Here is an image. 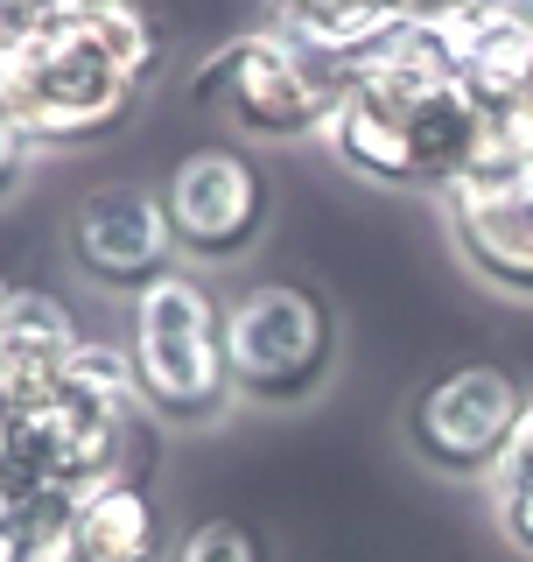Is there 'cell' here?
Returning <instances> with one entry per match:
<instances>
[{"label":"cell","instance_id":"d6986e66","mask_svg":"<svg viewBox=\"0 0 533 562\" xmlns=\"http://www.w3.org/2000/svg\"><path fill=\"white\" fill-rule=\"evenodd\" d=\"M105 0H22V14H14V35H35V29H70V22H92ZM8 35V43H14ZM0 43V49H8Z\"/></svg>","mask_w":533,"mask_h":562},{"label":"cell","instance_id":"7c38bea8","mask_svg":"<svg viewBox=\"0 0 533 562\" xmlns=\"http://www.w3.org/2000/svg\"><path fill=\"white\" fill-rule=\"evenodd\" d=\"M415 22L394 0H274V29L288 35L309 64H324L337 85L351 70H365L394 35Z\"/></svg>","mask_w":533,"mask_h":562},{"label":"cell","instance_id":"ffe728a7","mask_svg":"<svg viewBox=\"0 0 533 562\" xmlns=\"http://www.w3.org/2000/svg\"><path fill=\"white\" fill-rule=\"evenodd\" d=\"M512 479H533V394H526L520 422H512V443L499 457V471H491V485H512Z\"/></svg>","mask_w":533,"mask_h":562},{"label":"cell","instance_id":"7a4b0ae2","mask_svg":"<svg viewBox=\"0 0 533 562\" xmlns=\"http://www.w3.org/2000/svg\"><path fill=\"white\" fill-rule=\"evenodd\" d=\"M162 78V29L148 0H105L92 22L35 29L0 49V92L35 148H99L148 105Z\"/></svg>","mask_w":533,"mask_h":562},{"label":"cell","instance_id":"ac0fdd59","mask_svg":"<svg viewBox=\"0 0 533 562\" xmlns=\"http://www.w3.org/2000/svg\"><path fill=\"white\" fill-rule=\"evenodd\" d=\"M491 514H499V535H506V549L533 562V479L491 485Z\"/></svg>","mask_w":533,"mask_h":562},{"label":"cell","instance_id":"5b68a950","mask_svg":"<svg viewBox=\"0 0 533 562\" xmlns=\"http://www.w3.org/2000/svg\"><path fill=\"white\" fill-rule=\"evenodd\" d=\"M190 99L204 113H225V127L239 140H309L330 120L337 78L302 57L274 22H260L204 49L190 70Z\"/></svg>","mask_w":533,"mask_h":562},{"label":"cell","instance_id":"8992f818","mask_svg":"<svg viewBox=\"0 0 533 562\" xmlns=\"http://www.w3.org/2000/svg\"><path fill=\"white\" fill-rule=\"evenodd\" d=\"M162 211L183 268H233L274 225V183L246 140H197L169 162Z\"/></svg>","mask_w":533,"mask_h":562},{"label":"cell","instance_id":"ba28073f","mask_svg":"<svg viewBox=\"0 0 533 562\" xmlns=\"http://www.w3.org/2000/svg\"><path fill=\"white\" fill-rule=\"evenodd\" d=\"M442 225H450L456 260L499 295L533 303V162H477L442 190Z\"/></svg>","mask_w":533,"mask_h":562},{"label":"cell","instance_id":"277c9868","mask_svg":"<svg viewBox=\"0 0 533 562\" xmlns=\"http://www.w3.org/2000/svg\"><path fill=\"white\" fill-rule=\"evenodd\" d=\"M225 373L253 408H302L337 373V316L309 281H253L225 303Z\"/></svg>","mask_w":533,"mask_h":562},{"label":"cell","instance_id":"cb8c5ba5","mask_svg":"<svg viewBox=\"0 0 533 562\" xmlns=\"http://www.w3.org/2000/svg\"><path fill=\"white\" fill-rule=\"evenodd\" d=\"M8 289H14V281H8V274H0V303H8Z\"/></svg>","mask_w":533,"mask_h":562},{"label":"cell","instance_id":"5bb4252c","mask_svg":"<svg viewBox=\"0 0 533 562\" xmlns=\"http://www.w3.org/2000/svg\"><path fill=\"white\" fill-rule=\"evenodd\" d=\"M49 408L92 422V429H140V394L127 373V351L105 338H84L57 373V386H49Z\"/></svg>","mask_w":533,"mask_h":562},{"label":"cell","instance_id":"3957f363","mask_svg":"<svg viewBox=\"0 0 533 562\" xmlns=\"http://www.w3.org/2000/svg\"><path fill=\"white\" fill-rule=\"evenodd\" d=\"M127 373L140 415L162 429H211L233 415V373H225V303L197 268H169L127 295Z\"/></svg>","mask_w":533,"mask_h":562},{"label":"cell","instance_id":"9c48e42d","mask_svg":"<svg viewBox=\"0 0 533 562\" xmlns=\"http://www.w3.org/2000/svg\"><path fill=\"white\" fill-rule=\"evenodd\" d=\"M64 246H70V268L92 281L99 295H140L148 281L183 268L169 211H162V190H140V183L84 190L78 211H70Z\"/></svg>","mask_w":533,"mask_h":562},{"label":"cell","instance_id":"8fae6325","mask_svg":"<svg viewBox=\"0 0 533 562\" xmlns=\"http://www.w3.org/2000/svg\"><path fill=\"white\" fill-rule=\"evenodd\" d=\"M464 92L485 105L533 99V0H456L442 14Z\"/></svg>","mask_w":533,"mask_h":562},{"label":"cell","instance_id":"52a82bcc","mask_svg":"<svg viewBox=\"0 0 533 562\" xmlns=\"http://www.w3.org/2000/svg\"><path fill=\"white\" fill-rule=\"evenodd\" d=\"M533 386L499 359H464L442 366L415 386L407 401V450L421 457L442 479H491L499 457L512 443V422H520Z\"/></svg>","mask_w":533,"mask_h":562},{"label":"cell","instance_id":"603a6c76","mask_svg":"<svg viewBox=\"0 0 533 562\" xmlns=\"http://www.w3.org/2000/svg\"><path fill=\"white\" fill-rule=\"evenodd\" d=\"M8 471H14V457H8V429H0V485H8Z\"/></svg>","mask_w":533,"mask_h":562},{"label":"cell","instance_id":"9a60e30c","mask_svg":"<svg viewBox=\"0 0 533 562\" xmlns=\"http://www.w3.org/2000/svg\"><path fill=\"white\" fill-rule=\"evenodd\" d=\"M162 562H266V541H260V527H246L233 514H204L169 541Z\"/></svg>","mask_w":533,"mask_h":562},{"label":"cell","instance_id":"7402d4cb","mask_svg":"<svg viewBox=\"0 0 533 562\" xmlns=\"http://www.w3.org/2000/svg\"><path fill=\"white\" fill-rule=\"evenodd\" d=\"M14 14H22V0H0V43L14 35Z\"/></svg>","mask_w":533,"mask_h":562},{"label":"cell","instance_id":"30bf717a","mask_svg":"<svg viewBox=\"0 0 533 562\" xmlns=\"http://www.w3.org/2000/svg\"><path fill=\"white\" fill-rule=\"evenodd\" d=\"M78 345H84L78 310H70L64 295H49V289L14 281L8 303H0V422L43 408Z\"/></svg>","mask_w":533,"mask_h":562},{"label":"cell","instance_id":"4fadbf2b","mask_svg":"<svg viewBox=\"0 0 533 562\" xmlns=\"http://www.w3.org/2000/svg\"><path fill=\"white\" fill-rule=\"evenodd\" d=\"M162 555V520H155V492L140 471L92 485L70 514V535L57 562H155Z\"/></svg>","mask_w":533,"mask_h":562},{"label":"cell","instance_id":"e0dca14e","mask_svg":"<svg viewBox=\"0 0 533 562\" xmlns=\"http://www.w3.org/2000/svg\"><path fill=\"white\" fill-rule=\"evenodd\" d=\"M35 155H43V148H35V134L22 127V113L8 105V92H0V204H8L14 190L35 176Z\"/></svg>","mask_w":533,"mask_h":562},{"label":"cell","instance_id":"44dd1931","mask_svg":"<svg viewBox=\"0 0 533 562\" xmlns=\"http://www.w3.org/2000/svg\"><path fill=\"white\" fill-rule=\"evenodd\" d=\"M0 562H43V555H35V549H29V541H14V535H8V527H0Z\"/></svg>","mask_w":533,"mask_h":562},{"label":"cell","instance_id":"6da1fadb","mask_svg":"<svg viewBox=\"0 0 533 562\" xmlns=\"http://www.w3.org/2000/svg\"><path fill=\"white\" fill-rule=\"evenodd\" d=\"M316 140L359 183L442 198L485 148V105L456 78L442 14H415L365 70H351Z\"/></svg>","mask_w":533,"mask_h":562},{"label":"cell","instance_id":"2e32d148","mask_svg":"<svg viewBox=\"0 0 533 562\" xmlns=\"http://www.w3.org/2000/svg\"><path fill=\"white\" fill-rule=\"evenodd\" d=\"M477 155H499V162H533V99L491 105L485 113V148Z\"/></svg>","mask_w":533,"mask_h":562}]
</instances>
